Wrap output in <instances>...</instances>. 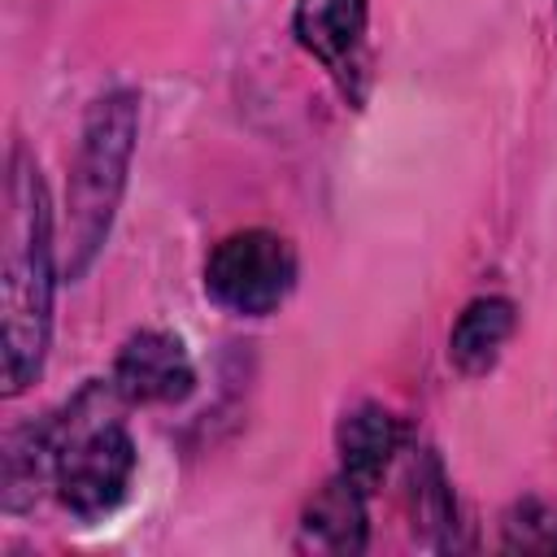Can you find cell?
Returning <instances> with one entry per match:
<instances>
[{"label": "cell", "mask_w": 557, "mask_h": 557, "mask_svg": "<svg viewBox=\"0 0 557 557\" xmlns=\"http://www.w3.org/2000/svg\"><path fill=\"white\" fill-rule=\"evenodd\" d=\"M366 30L370 0H296L292 9L296 44L335 78L348 104L366 100Z\"/></svg>", "instance_id": "5b68a950"}, {"label": "cell", "mask_w": 557, "mask_h": 557, "mask_svg": "<svg viewBox=\"0 0 557 557\" xmlns=\"http://www.w3.org/2000/svg\"><path fill=\"white\" fill-rule=\"evenodd\" d=\"M135 139H139V96L131 87H113L87 104L78 152L70 165V191H65V209H70L65 278L70 283H78L104 252L117 205L126 196Z\"/></svg>", "instance_id": "3957f363"}, {"label": "cell", "mask_w": 557, "mask_h": 557, "mask_svg": "<svg viewBox=\"0 0 557 557\" xmlns=\"http://www.w3.org/2000/svg\"><path fill=\"white\" fill-rule=\"evenodd\" d=\"M52 300H57V231L52 200L35 157L13 144L4 174V222H0V392L22 396L52 348Z\"/></svg>", "instance_id": "6da1fadb"}, {"label": "cell", "mask_w": 557, "mask_h": 557, "mask_svg": "<svg viewBox=\"0 0 557 557\" xmlns=\"http://www.w3.org/2000/svg\"><path fill=\"white\" fill-rule=\"evenodd\" d=\"M513 326H518V309H513L509 296H479V300H470L457 313L453 331H448V361H453V370H461L466 379L487 374L500 361V348L509 344Z\"/></svg>", "instance_id": "9c48e42d"}, {"label": "cell", "mask_w": 557, "mask_h": 557, "mask_svg": "<svg viewBox=\"0 0 557 557\" xmlns=\"http://www.w3.org/2000/svg\"><path fill=\"white\" fill-rule=\"evenodd\" d=\"M500 548L527 557H557V509L535 496L513 500L500 518Z\"/></svg>", "instance_id": "8fae6325"}, {"label": "cell", "mask_w": 557, "mask_h": 557, "mask_svg": "<svg viewBox=\"0 0 557 557\" xmlns=\"http://www.w3.org/2000/svg\"><path fill=\"white\" fill-rule=\"evenodd\" d=\"M109 379L126 405H178L196 387V370L183 339L157 326L131 331L122 339Z\"/></svg>", "instance_id": "8992f818"}, {"label": "cell", "mask_w": 557, "mask_h": 557, "mask_svg": "<svg viewBox=\"0 0 557 557\" xmlns=\"http://www.w3.org/2000/svg\"><path fill=\"white\" fill-rule=\"evenodd\" d=\"M335 453H339V470L374 492V483L387 474L392 457L400 453V418L374 400L348 409L335 426Z\"/></svg>", "instance_id": "ba28073f"}, {"label": "cell", "mask_w": 557, "mask_h": 557, "mask_svg": "<svg viewBox=\"0 0 557 557\" xmlns=\"http://www.w3.org/2000/svg\"><path fill=\"white\" fill-rule=\"evenodd\" d=\"M122 405L126 400L113 387V379H87L65 409L48 413V431L57 448L52 487L57 500L83 522L113 513L131 492L139 453L117 418Z\"/></svg>", "instance_id": "7a4b0ae2"}, {"label": "cell", "mask_w": 557, "mask_h": 557, "mask_svg": "<svg viewBox=\"0 0 557 557\" xmlns=\"http://www.w3.org/2000/svg\"><path fill=\"white\" fill-rule=\"evenodd\" d=\"M366 500H370V487H361L344 470L335 479H326L300 509L296 548L300 553H335V557L366 553V544H370V505Z\"/></svg>", "instance_id": "52a82bcc"}, {"label": "cell", "mask_w": 557, "mask_h": 557, "mask_svg": "<svg viewBox=\"0 0 557 557\" xmlns=\"http://www.w3.org/2000/svg\"><path fill=\"white\" fill-rule=\"evenodd\" d=\"M296 287V248L270 226H244L205 257V296L235 318H270Z\"/></svg>", "instance_id": "277c9868"}, {"label": "cell", "mask_w": 557, "mask_h": 557, "mask_svg": "<svg viewBox=\"0 0 557 557\" xmlns=\"http://www.w3.org/2000/svg\"><path fill=\"white\" fill-rule=\"evenodd\" d=\"M413 527H422V544L453 548V527H457L453 492H448V479L431 453L413 470Z\"/></svg>", "instance_id": "30bf717a"}]
</instances>
